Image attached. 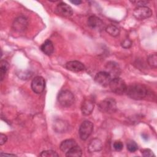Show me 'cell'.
<instances>
[{"mask_svg":"<svg viewBox=\"0 0 157 157\" xmlns=\"http://www.w3.org/2000/svg\"><path fill=\"white\" fill-rule=\"evenodd\" d=\"M126 93L131 99L140 100L147 96L148 91L145 85L140 83H132L127 86Z\"/></svg>","mask_w":157,"mask_h":157,"instance_id":"obj_1","label":"cell"},{"mask_svg":"<svg viewBox=\"0 0 157 157\" xmlns=\"http://www.w3.org/2000/svg\"><path fill=\"white\" fill-rule=\"evenodd\" d=\"M58 101L61 106L68 107L74 104L75 98L71 91L69 90H63L61 91L58 95Z\"/></svg>","mask_w":157,"mask_h":157,"instance_id":"obj_2","label":"cell"},{"mask_svg":"<svg viewBox=\"0 0 157 157\" xmlns=\"http://www.w3.org/2000/svg\"><path fill=\"white\" fill-rule=\"evenodd\" d=\"M109 86L112 91L119 95L126 93L127 88L124 81L120 77L113 78L109 83Z\"/></svg>","mask_w":157,"mask_h":157,"instance_id":"obj_3","label":"cell"},{"mask_svg":"<svg viewBox=\"0 0 157 157\" xmlns=\"http://www.w3.org/2000/svg\"><path fill=\"white\" fill-rule=\"evenodd\" d=\"M98 108L102 112L112 113L117 110V103L114 99L111 98H105L98 104Z\"/></svg>","mask_w":157,"mask_h":157,"instance_id":"obj_4","label":"cell"},{"mask_svg":"<svg viewBox=\"0 0 157 157\" xmlns=\"http://www.w3.org/2000/svg\"><path fill=\"white\" fill-rule=\"evenodd\" d=\"M93 131V124L88 120L82 122L80 126L78 134L80 138L82 140H86L91 134Z\"/></svg>","mask_w":157,"mask_h":157,"instance_id":"obj_5","label":"cell"},{"mask_svg":"<svg viewBox=\"0 0 157 157\" xmlns=\"http://www.w3.org/2000/svg\"><path fill=\"white\" fill-rule=\"evenodd\" d=\"M134 17L137 20H144L152 15L151 10L147 6H137L133 11Z\"/></svg>","mask_w":157,"mask_h":157,"instance_id":"obj_6","label":"cell"},{"mask_svg":"<svg viewBox=\"0 0 157 157\" xmlns=\"http://www.w3.org/2000/svg\"><path fill=\"white\" fill-rule=\"evenodd\" d=\"M31 89L36 94L42 93L45 87V79L41 76L35 77L31 82Z\"/></svg>","mask_w":157,"mask_h":157,"instance_id":"obj_7","label":"cell"},{"mask_svg":"<svg viewBox=\"0 0 157 157\" xmlns=\"http://www.w3.org/2000/svg\"><path fill=\"white\" fill-rule=\"evenodd\" d=\"M112 77L106 71H101L96 74L94 77L95 82L99 85L105 87L109 85Z\"/></svg>","mask_w":157,"mask_h":157,"instance_id":"obj_8","label":"cell"},{"mask_svg":"<svg viewBox=\"0 0 157 157\" xmlns=\"http://www.w3.org/2000/svg\"><path fill=\"white\" fill-rule=\"evenodd\" d=\"M28 25V19L24 16H20L14 20L12 23V28L15 31L23 32L26 29Z\"/></svg>","mask_w":157,"mask_h":157,"instance_id":"obj_9","label":"cell"},{"mask_svg":"<svg viewBox=\"0 0 157 157\" xmlns=\"http://www.w3.org/2000/svg\"><path fill=\"white\" fill-rule=\"evenodd\" d=\"M56 10L58 14L65 17H69L73 14L72 7L63 2H61L57 5Z\"/></svg>","mask_w":157,"mask_h":157,"instance_id":"obj_10","label":"cell"},{"mask_svg":"<svg viewBox=\"0 0 157 157\" xmlns=\"http://www.w3.org/2000/svg\"><path fill=\"white\" fill-rule=\"evenodd\" d=\"M105 71L110 74L111 77H118L120 74V68L119 65L114 61H109L105 65Z\"/></svg>","mask_w":157,"mask_h":157,"instance_id":"obj_11","label":"cell"},{"mask_svg":"<svg viewBox=\"0 0 157 157\" xmlns=\"http://www.w3.org/2000/svg\"><path fill=\"white\" fill-rule=\"evenodd\" d=\"M94 102L91 98H86L81 105V111L84 115H88L91 113L94 109Z\"/></svg>","mask_w":157,"mask_h":157,"instance_id":"obj_12","label":"cell"},{"mask_svg":"<svg viewBox=\"0 0 157 157\" xmlns=\"http://www.w3.org/2000/svg\"><path fill=\"white\" fill-rule=\"evenodd\" d=\"M66 68L74 72H79L85 70L84 64L78 61H71L66 64Z\"/></svg>","mask_w":157,"mask_h":157,"instance_id":"obj_13","label":"cell"},{"mask_svg":"<svg viewBox=\"0 0 157 157\" xmlns=\"http://www.w3.org/2000/svg\"><path fill=\"white\" fill-rule=\"evenodd\" d=\"M87 24L89 27L93 29H101L103 26L102 20L95 15H91L88 18Z\"/></svg>","mask_w":157,"mask_h":157,"instance_id":"obj_14","label":"cell"},{"mask_svg":"<svg viewBox=\"0 0 157 157\" xmlns=\"http://www.w3.org/2000/svg\"><path fill=\"white\" fill-rule=\"evenodd\" d=\"M102 144L100 139L98 138H94L92 139L88 144V150L90 153L98 152L102 150Z\"/></svg>","mask_w":157,"mask_h":157,"instance_id":"obj_15","label":"cell"},{"mask_svg":"<svg viewBox=\"0 0 157 157\" xmlns=\"http://www.w3.org/2000/svg\"><path fill=\"white\" fill-rule=\"evenodd\" d=\"M40 49L43 53L47 55H51L54 52V46L53 42L49 40H46L40 46Z\"/></svg>","mask_w":157,"mask_h":157,"instance_id":"obj_16","label":"cell"},{"mask_svg":"<svg viewBox=\"0 0 157 157\" xmlns=\"http://www.w3.org/2000/svg\"><path fill=\"white\" fill-rule=\"evenodd\" d=\"M77 145V144L75 140L69 139H66V140H63L61 143L59 147H60V150L63 152L66 153L71 148H72V147H74V146H75Z\"/></svg>","mask_w":157,"mask_h":157,"instance_id":"obj_17","label":"cell"},{"mask_svg":"<svg viewBox=\"0 0 157 157\" xmlns=\"http://www.w3.org/2000/svg\"><path fill=\"white\" fill-rule=\"evenodd\" d=\"M82 155V151L78 145L74 146L66 153V156L68 157H80Z\"/></svg>","mask_w":157,"mask_h":157,"instance_id":"obj_18","label":"cell"},{"mask_svg":"<svg viewBox=\"0 0 157 157\" xmlns=\"http://www.w3.org/2000/svg\"><path fill=\"white\" fill-rule=\"evenodd\" d=\"M67 128V125L66 123H64L63 120H58L55 122L54 129L56 132H63Z\"/></svg>","mask_w":157,"mask_h":157,"instance_id":"obj_19","label":"cell"},{"mask_svg":"<svg viewBox=\"0 0 157 157\" xmlns=\"http://www.w3.org/2000/svg\"><path fill=\"white\" fill-rule=\"evenodd\" d=\"M9 63L5 60H1L0 62V78L2 81L9 69Z\"/></svg>","mask_w":157,"mask_h":157,"instance_id":"obj_20","label":"cell"},{"mask_svg":"<svg viewBox=\"0 0 157 157\" xmlns=\"http://www.w3.org/2000/svg\"><path fill=\"white\" fill-rule=\"evenodd\" d=\"M105 31L113 37H117L120 34L119 28L114 25H109L105 28Z\"/></svg>","mask_w":157,"mask_h":157,"instance_id":"obj_21","label":"cell"},{"mask_svg":"<svg viewBox=\"0 0 157 157\" xmlns=\"http://www.w3.org/2000/svg\"><path fill=\"white\" fill-rule=\"evenodd\" d=\"M148 63L151 67L156 68L157 67V56L156 53L150 55L148 59Z\"/></svg>","mask_w":157,"mask_h":157,"instance_id":"obj_22","label":"cell"},{"mask_svg":"<svg viewBox=\"0 0 157 157\" xmlns=\"http://www.w3.org/2000/svg\"><path fill=\"white\" fill-rule=\"evenodd\" d=\"M127 150L131 153L135 152L138 149V145L134 140H129L126 144Z\"/></svg>","mask_w":157,"mask_h":157,"instance_id":"obj_23","label":"cell"},{"mask_svg":"<svg viewBox=\"0 0 157 157\" xmlns=\"http://www.w3.org/2000/svg\"><path fill=\"white\" fill-rule=\"evenodd\" d=\"M40 156L42 157H55V156H59V155L53 150H45L41 152Z\"/></svg>","mask_w":157,"mask_h":157,"instance_id":"obj_24","label":"cell"},{"mask_svg":"<svg viewBox=\"0 0 157 157\" xmlns=\"http://www.w3.org/2000/svg\"><path fill=\"white\" fill-rule=\"evenodd\" d=\"M113 148L116 151H121L123 148V144L121 141L116 140L114 142V143L113 144Z\"/></svg>","mask_w":157,"mask_h":157,"instance_id":"obj_25","label":"cell"},{"mask_svg":"<svg viewBox=\"0 0 157 157\" xmlns=\"http://www.w3.org/2000/svg\"><path fill=\"white\" fill-rule=\"evenodd\" d=\"M132 45V41L129 39H126L121 42V46L124 48H129Z\"/></svg>","mask_w":157,"mask_h":157,"instance_id":"obj_26","label":"cell"},{"mask_svg":"<svg viewBox=\"0 0 157 157\" xmlns=\"http://www.w3.org/2000/svg\"><path fill=\"white\" fill-rule=\"evenodd\" d=\"M142 154L144 156H151L153 155V151L150 149H144L142 151Z\"/></svg>","mask_w":157,"mask_h":157,"instance_id":"obj_27","label":"cell"},{"mask_svg":"<svg viewBox=\"0 0 157 157\" xmlns=\"http://www.w3.org/2000/svg\"><path fill=\"white\" fill-rule=\"evenodd\" d=\"M7 140V137L6 135L2 134V133H1V135H0V145H2L3 144H4Z\"/></svg>","mask_w":157,"mask_h":157,"instance_id":"obj_28","label":"cell"},{"mask_svg":"<svg viewBox=\"0 0 157 157\" xmlns=\"http://www.w3.org/2000/svg\"><path fill=\"white\" fill-rule=\"evenodd\" d=\"M132 3L135 4L136 5H137L138 6H145L146 4L148 3L147 1H132Z\"/></svg>","mask_w":157,"mask_h":157,"instance_id":"obj_29","label":"cell"},{"mask_svg":"<svg viewBox=\"0 0 157 157\" xmlns=\"http://www.w3.org/2000/svg\"><path fill=\"white\" fill-rule=\"evenodd\" d=\"M71 2L75 4V5H79L82 3V1L80 0H75V1H71Z\"/></svg>","mask_w":157,"mask_h":157,"instance_id":"obj_30","label":"cell"},{"mask_svg":"<svg viewBox=\"0 0 157 157\" xmlns=\"http://www.w3.org/2000/svg\"><path fill=\"white\" fill-rule=\"evenodd\" d=\"M1 155L2 156V155H10V156H15V155L13 154H7V153H1Z\"/></svg>","mask_w":157,"mask_h":157,"instance_id":"obj_31","label":"cell"}]
</instances>
